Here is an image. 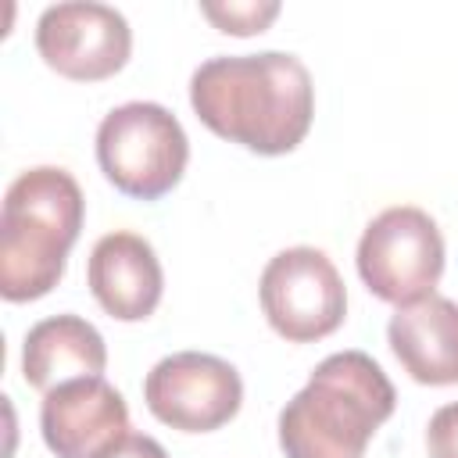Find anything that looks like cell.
<instances>
[{
  "label": "cell",
  "instance_id": "11",
  "mask_svg": "<svg viewBox=\"0 0 458 458\" xmlns=\"http://www.w3.org/2000/svg\"><path fill=\"white\" fill-rule=\"evenodd\" d=\"M386 344L401 369L422 386L458 383V304L429 293L404 304L386 322Z\"/></svg>",
  "mask_w": 458,
  "mask_h": 458
},
{
  "label": "cell",
  "instance_id": "5",
  "mask_svg": "<svg viewBox=\"0 0 458 458\" xmlns=\"http://www.w3.org/2000/svg\"><path fill=\"white\" fill-rule=\"evenodd\" d=\"M354 261L372 297L404 308L437 290L444 276V236L422 208L397 204L365 225Z\"/></svg>",
  "mask_w": 458,
  "mask_h": 458
},
{
  "label": "cell",
  "instance_id": "15",
  "mask_svg": "<svg viewBox=\"0 0 458 458\" xmlns=\"http://www.w3.org/2000/svg\"><path fill=\"white\" fill-rule=\"evenodd\" d=\"M97 458H168V451L154 437H147V433H125L122 440H114Z\"/></svg>",
  "mask_w": 458,
  "mask_h": 458
},
{
  "label": "cell",
  "instance_id": "14",
  "mask_svg": "<svg viewBox=\"0 0 458 458\" xmlns=\"http://www.w3.org/2000/svg\"><path fill=\"white\" fill-rule=\"evenodd\" d=\"M426 451L429 458H458V401L433 411L426 426Z\"/></svg>",
  "mask_w": 458,
  "mask_h": 458
},
{
  "label": "cell",
  "instance_id": "13",
  "mask_svg": "<svg viewBox=\"0 0 458 458\" xmlns=\"http://www.w3.org/2000/svg\"><path fill=\"white\" fill-rule=\"evenodd\" d=\"M200 14L225 36H254V32H265L276 21L279 4H254V0H247V4H236V0L200 4Z\"/></svg>",
  "mask_w": 458,
  "mask_h": 458
},
{
  "label": "cell",
  "instance_id": "4",
  "mask_svg": "<svg viewBox=\"0 0 458 458\" xmlns=\"http://www.w3.org/2000/svg\"><path fill=\"white\" fill-rule=\"evenodd\" d=\"M190 140L179 118L154 100H129L97 125V165L104 179L136 200H161L186 172Z\"/></svg>",
  "mask_w": 458,
  "mask_h": 458
},
{
  "label": "cell",
  "instance_id": "3",
  "mask_svg": "<svg viewBox=\"0 0 458 458\" xmlns=\"http://www.w3.org/2000/svg\"><path fill=\"white\" fill-rule=\"evenodd\" d=\"M86 215L82 190L72 172L39 165L21 172L0 211V297L11 304L47 297L68 265Z\"/></svg>",
  "mask_w": 458,
  "mask_h": 458
},
{
  "label": "cell",
  "instance_id": "6",
  "mask_svg": "<svg viewBox=\"0 0 458 458\" xmlns=\"http://www.w3.org/2000/svg\"><path fill=\"white\" fill-rule=\"evenodd\" d=\"M268 326L290 344H315L344 326L347 290L336 265L318 247L279 250L258 283Z\"/></svg>",
  "mask_w": 458,
  "mask_h": 458
},
{
  "label": "cell",
  "instance_id": "12",
  "mask_svg": "<svg viewBox=\"0 0 458 458\" xmlns=\"http://www.w3.org/2000/svg\"><path fill=\"white\" fill-rule=\"evenodd\" d=\"M107 369V344L79 315H50L25 333L21 376L32 390L50 394L68 379L100 376Z\"/></svg>",
  "mask_w": 458,
  "mask_h": 458
},
{
  "label": "cell",
  "instance_id": "7",
  "mask_svg": "<svg viewBox=\"0 0 458 458\" xmlns=\"http://www.w3.org/2000/svg\"><path fill=\"white\" fill-rule=\"evenodd\" d=\"M143 401L157 422L179 433H211L236 419L243 404V379L218 354L179 351L147 372Z\"/></svg>",
  "mask_w": 458,
  "mask_h": 458
},
{
  "label": "cell",
  "instance_id": "1",
  "mask_svg": "<svg viewBox=\"0 0 458 458\" xmlns=\"http://www.w3.org/2000/svg\"><path fill=\"white\" fill-rule=\"evenodd\" d=\"M190 104L215 136L279 157L304 143L315 118V86L293 54H236L211 57L193 72Z\"/></svg>",
  "mask_w": 458,
  "mask_h": 458
},
{
  "label": "cell",
  "instance_id": "8",
  "mask_svg": "<svg viewBox=\"0 0 458 458\" xmlns=\"http://www.w3.org/2000/svg\"><path fill=\"white\" fill-rule=\"evenodd\" d=\"M36 50L47 68L72 82L118 75L132 54V29L107 4H54L36 21Z\"/></svg>",
  "mask_w": 458,
  "mask_h": 458
},
{
  "label": "cell",
  "instance_id": "2",
  "mask_svg": "<svg viewBox=\"0 0 458 458\" xmlns=\"http://www.w3.org/2000/svg\"><path fill=\"white\" fill-rule=\"evenodd\" d=\"M394 404V383L376 358L336 351L279 411V447L286 458H361Z\"/></svg>",
  "mask_w": 458,
  "mask_h": 458
},
{
  "label": "cell",
  "instance_id": "10",
  "mask_svg": "<svg viewBox=\"0 0 458 458\" xmlns=\"http://www.w3.org/2000/svg\"><path fill=\"white\" fill-rule=\"evenodd\" d=\"M86 283L97 304L118 322H143L161 304L165 272L154 247L140 233H107L93 243Z\"/></svg>",
  "mask_w": 458,
  "mask_h": 458
},
{
  "label": "cell",
  "instance_id": "9",
  "mask_svg": "<svg viewBox=\"0 0 458 458\" xmlns=\"http://www.w3.org/2000/svg\"><path fill=\"white\" fill-rule=\"evenodd\" d=\"M39 429L57 458H97L129 433V408L104 376L68 379L43 394Z\"/></svg>",
  "mask_w": 458,
  "mask_h": 458
}]
</instances>
